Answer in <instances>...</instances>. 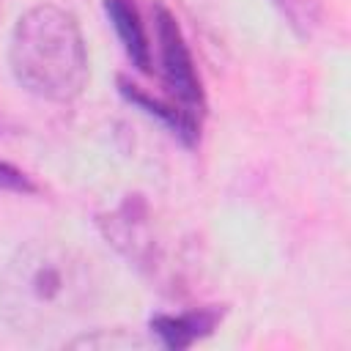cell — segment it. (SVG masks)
Here are the masks:
<instances>
[{"label":"cell","instance_id":"6da1fadb","mask_svg":"<svg viewBox=\"0 0 351 351\" xmlns=\"http://www.w3.org/2000/svg\"><path fill=\"white\" fill-rule=\"evenodd\" d=\"M99 293L90 261L55 239L25 241L0 274V315L25 337H44L82 318Z\"/></svg>","mask_w":351,"mask_h":351},{"label":"cell","instance_id":"7a4b0ae2","mask_svg":"<svg viewBox=\"0 0 351 351\" xmlns=\"http://www.w3.org/2000/svg\"><path fill=\"white\" fill-rule=\"evenodd\" d=\"M16 82L38 99L71 101L88 80V52L77 19L58 5L25 11L8 41Z\"/></svg>","mask_w":351,"mask_h":351},{"label":"cell","instance_id":"3957f363","mask_svg":"<svg viewBox=\"0 0 351 351\" xmlns=\"http://www.w3.org/2000/svg\"><path fill=\"white\" fill-rule=\"evenodd\" d=\"M156 38H159V58H162V74L167 88L178 99L181 110L197 118L203 112L200 77L195 71V60L181 36V27L176 25L173 14L165 5H156Z\"/></svg>","mask_w":351,"mask_h":351},{"label":"cell","instance_id":"277c9868","mask_svg":"<svg viewBox=\"0 0 351 351\" xmlns=\"http://www.w3.org/2000/svg\"><path fill=\"white\" fill-rule=\"evenodd\" d=\"M219 321V313L214 307L192 310V313H178V315H156L151 318V329L159 337L165 348H189L195 340L206 337Z\"/></svg>","mask_w":351,"mask_h":351},{"label":"cell","instance_id":"5b68a950","mask_svg":"<svg viewBox=\"0 0 351 351\" xmlns=\"http://www.w3.org/2000/svg\"><path fill=\"white\" fill-rule=\"evenodd\" d=\"M104 11L129 55V60L140 69V71H148L151 66V44H148V36H145V27L140 22V14L134 8L132 0H104Z\"/></svg>","mask_w":351,"mask_h":351},{"label":"cell","instance_id":"8992f818","mask_svg":"<svg viewBox=\"0 0 351 351\" xmlns=\"http://www.w3.org/2000/svg\"><path fill=\"white\" fill-rule=\"evenodd\" d=\"M121 90H123V96L129 99V101H134L137 107H143L145 112H151V115H156L159 121H165L186 145H192L195 140H197V129H200V121L195 118V115H189L186 110H181V107H167V104H162V101H156V99H151V96H145L143 90H137V85H129V82H123L121 80Z\"/></svg>","mask_w":351,"mask_h":351},{"label":"cell","instance_id":"52a82bcc","mask_svg":"<svg viewBox=\"0 0 351 351\" xmlns=\"http://www.w3.org/2000/svg\"><path fill=\"white\" fill-rule=\"evenodd\" d=\"M271 3L282 11L288 25L299 36H310L321 22V3L318 0H271Z\"/></svg>","mask_w":351,"mask_h":351},{"label":"cell","instance_id":"ba28073f","mask_svg":"<svg viewBox=\"0 0 351 351\" xmlns=\"http://www.w3.org/2000/svg\"><path fill=\"white\" fill-rule=\"evenodd\" d=\"M0 192H16V195H33L36 192V184L22 173L16 170L14 165L8 162H0Z\"/></svg>","mask_w":351,"mask_h":351}]
</instances>
